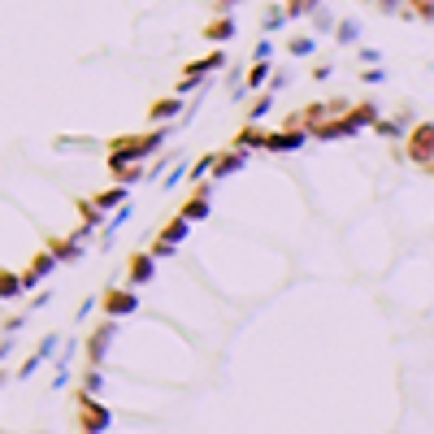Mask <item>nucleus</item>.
<instances>
[{
    "instance_id": "obj_1",
    "label": "nucleus",
    "mask_w": 434,
    "mask_h": 434,
    "mask_svg": "<svg viewBox=\"0 0 434 434\" xmlns=\"http://www.w3.org/2000/svg\"><path fill=\"white\" fill-rule=\"evenodd\" d=\"M430 148H434V126H430V122H417L413 135H408V148H404V152L417 161L421 170H430Z\"/></svg>"
},
{
    "instance_id": "obj_2",
    "label": "nucleus",
    "mask_w": 434,
    "mask_h": 434,
    "mask_svg": "<svg viewBox=\"0 0 434 434\" xmlns=\"http://www.w3.org/2000/svg\"><path fill=\"white\" fill-rule=\"evenodd\" d=\"M304 139H308V131L300 126V122H287V131H278V135H265V152H296V148H304Z\"/></svg>"
},
{
    "instance_id": "obj_3",
    "label": "nucleus",
    "mask_w": 434,
    "mask_h": 434,
    "mask_svg": "<svg viewBox=\"0 0 434 434\" xmlns=\"http://www.w3.org/2000/svg\"><path fill=\"white\" fill-rule=\"evenodd\" d=\"M135 291H122V287H113V291H104V300H100V308L108 313V317H126V313H135Z\"/></svg>"
},
{
    "instance_id": "obj_4",
    "label": "nucleus",
    "mask_w": 434,
    "mask_h": 434,
    "mask_svg": "<svg viewBox=\"0 0 434 434\" xmlns=\"http://www.w3.org/2000/svg\"><path fill=\"white\" fill-rule=\"evenodd\" d=\"M243 161H248V152H243V148L222 152V156H213V161H208V174H213V178H226V174H235V170L243 166Z\"/></svg>"
},
{
    "instance_id": "obj_5",
    "label": "nucleus",
    "mask_w": 434,
    "mask_h": 434,
    "mask_svg": "<svg viewBox=\"0 0 434 434\" xmlns=\"http://www.w3.org/2000/svg\"><path fill=\"white\" fill-rule=\"evenodd\" d=\"M79 400H83V404H79V425H83V430H108V425H113L100 404H87V395H79Z\"/></svg>"
},
{
    "instance_id": "obj_6",
    "label": "nucleus",
    "mask_w": 434,
    "mask_h": 434,
    "mask_svg": "<svg viewBox=\"0 0 434 434\" xmlns=\"http://www.w3.org/2000/svg\"><path fill=\"white\" fill-rule=\"evenodd\" d=\"M152 274H156V256H152V252H139V256H131V283H135V287H143Z\"/></svg>"
},
{
    "instance_id": "obj_7",
    "label": "nucleus",
    "mask_w": 434,
    "mask_h": 434,
    "mask_svg": "<svg viewBox=\"0 0 434 434\" xmlns=\"http://www.w3.org/2000/svg\"><path fill=\"white\" fill-rule=\"evenodd\" d=\"M183 108H187V104H183V96H174V100L152 104V108H148V118H152V122H170V118H178V113H183Z\"/></svg>"
},
{
    "instance_id": "obj_8",
    "label": "nucleus",
    "mask_w": 434,
    "mask_h": 434,
    "mask_svg": "<svg viewBox=\"0 0 434 434\" xmlns=\"http://www.w3.org/2000/svg\"><path fill=\"white\" fill-rule=\"evenodd\" d=\"M108 339H113V321H104L100 330L91 335V365H100V360H104V348H108Z\"/></svg>"
},
{
    "instance_id": "obj_9",
    "label": "nucleus",
    "mask_w": 434,
    "mask_h": 434,
    "mask_svg": "<svg viewBox=\"0 0 434 434\" xmlns=\"http://www.w3.org/2000/svg\"><path fill=\"white\" fill-rule=\"evenodd\" d=\"M348 118H352V126H356V131H360V126H373V122H378V104H369V100H365V104H356V108L348 104Z\"/></svg>"
},
{
    "instance_id": "obj_10",
    "label": "nucleus",
    "mask_w": 434,
    "mask_h": 434,
    "mask_svg": "<svg viewBox=\"0 0 434 434\" xmlns=\"http://www.w3.org/2000/svg\"><path fill=\"white\" fill-rule=\"evenodd\" d=\"M48 252H52V261H79V239H52L48 243Z\"/></svg>"
},
{
    "instance_id": "obj_11",
    "label": "nucleus",
    "mask_w": 434,
    "mask_h": 434,
    "mask_svg": "<svg viewBox=\"0 0 434 434\" xmlns=\"http://www.w3.org/2000/svg\"><path fill=\"white\" fill-rule=\"evenodd\" d=\"M231 35H235L231 14H226V18H213V22H208V31H204V39H213V44H222V39H231Z\"/></svg>"
},
{
    "instance_id": "obj_12",
    "label": "nucleus",
    "mask_w": 434,
    "mask_h": 434,
    "mask_svg": "<svg viewBox=\"0 0 434 434\" xmlns=\"http://www.w3.org/2000/svg\"><path fill=\"white\" fill-rule=\"evenodd\" d=\"M265 143V131H256V122H248L243 131H239V139H235V148H243V152H252V148H261Z\"/></svg>"
},
{
    "instance_id": "obj_13",
    "label": "nucleus",
    "mask_w": 434,
    "mask_h": 434,
    "mask_svg": "<svg viewBox=\"0 0 434 434\" xmlns=\"http://www.w3.org/2000/svg\"><path fill=\"white\" fill-rule=\"evenodd\" d=\"M269 83V61L265 57H252V70H248V87L256 91V87H265Z\"/></svg>"
},
{
    "instance_id": "obj_14",
    "label": "nucleus",
    "mask_w": 434,
    "mask_h": 434,
    "mask_svg": "<svg viewBox=\"0 0 434 434\" xmlns=\"http://www.w3.org/2000/svg\"><path fill=\"white\" fill-rule=\"evenodd\" d=\"M22 296V283L9 274V269H0V300H18Z\"/></svg>"
},
{
    "instance_id": "obj_15",
    "label": "nucleus",
    "mask_w": 434,
    "mask_h": 434,
    "mask_svg": "<svg viewBox=\"0 0 434 434\" xmlns=\"http://www.w3.org/2000/svg\"><path fill=\"white\" fill-rule=\"evenodd\" d=\"M183 217H187V222H200V217H208V196L187 200V204H183Z\"/></svg>"
},
{
    "instance_id": "obj_16",
    "label": "nucleus",
    "mask_w": 434,
    "mask_h": 434,
    "mask_svg": "<svg viewBox=\"0 0 434 434\" xmlns=\"http://www.w3.org/2000/svg\"><path fill=\"white\" fill-rule=\"evenodd\" d=\"M317 5H321V0H287V5H283V14H287V18H308Z\"/></svg>"
},
{
    "instance_id": "obj_17",
    "label": "nucleus",
    "mask_w": 434,
    "mask_h": 434,
    "mask_svg": "<svg viewBox=\"0 0 434 434\" xmlns=\"http://www.w3.org/2000/svg\"><path fill=\"white\" fill-rule=\"evenodd\" d=\"M187 226H191L187 217H178V222H170L166 231H161V239H166V243H183V239H187Z\"/></svg>"
},
{
    "instance_id": "obj_18",
    "label": "nucleus",
    "mask_w": 434,
    "mask_h": 434,
    "mask_svg": "<svg viewBox=\"0 0 434 434\" xmlns=\"http://www.w3.org/2000/svg\"><path fill=\"white\" fill-rule=\"evenodd\" d=\"M287 48H291V57H313V52H317V39H313V35H300V39H291Z\"/></svg>"
},
{
    "instance_id": "obj_19",
    "label": "nucleus",
    "mask_w": 434,
    "mask_h": 434,
    "mask_svg": "<svg viewBox=\"0 0 434 434\" xmlns=\"http://www.w3.org/2000/svg\"><path fill=\"white\" fill-rule=\"evenodd\" d=\"M122 200H126V191H122V187H113V191H104V196H96L91 204H96V208H113V204H122Z\"/></svg>"
},
{
    "instance_id": "obj_20",
    "label": "nucleus",
    "mask_w": 434,
    "mask_h": 434,
    "mask_svg": "<svg viewBox=\"0 0 434 434\" xmlns=\"http://www.w3.org/2000/svg\"><path fill=\"white\" fill-rule=\"evenodd\" d=\"M265 113H269V91H261V100H256V104L248 108V122H261Z\"/></svg>"
},
{
    "instance_id": "obj_21",
    "label": "nucleus",
    "mask_w": 434,
    "mask_h": 434,
    "mask_svg": "<svg viewBox=\"0 0 434 434\" xmlns=\"http://www.w3.org/2000/svg\"><path fill=\"white\" fill-rule=\"evenodd\" d=\"M339 44H356V22H339Z\"/></svg>"
},
{
    "instance_id": "obj_22",
    "label": "nucleus",
    "mask_w": 434,
    "mask_h": 434,
    "mask_svg": "<svg viewBox=\"0 0 434 434\" xmlns=\"http://www.w3.org/2000/svg\"><path fill=\"white\" fill-rule=\"evenodd\" d=\"M400 5H404V0H378V9H383V14H400Z\"/></svg>"
},
{
    "instance_id": "obj_23",
    "label": "nucleus",
    "mask_w": 434,
    "mask_h": 434,
    "mask_svg": "<svg viewBox=\"0 0 434 434\" xmlns=\"http://www.w3.org/2000/svg\"><path fill=\"white\" fill-rule=\"evenodd\" d=\"M269 52H274V44H269V39H261V44H256V52H252V57H265V61H269Z\"/></svg>"
},
{
    "instance_id": "obj_24",
    "label": "nucleus",
    "mask_w": 434,
    "mask_h": 434,
    "mask_svg": "<svg viewBox=\"0 0 434 434\" xmlns=\"http://www.w3.org/2000/svg\"><path fill=\"white\" fill-rule=\"evenodd\" d=\"M413 9H417L421 18H434V9H430V0H413Z\"/></svg>"
},
{
    "instance_id": "obj_25",
    "label": "nucleus",
    "mask_w": 434,
    "mask_h": 434,
    "mask_svg": "<svg viewBox=\"0 0 434 434\" xmlns=\"http://www.w3.org/2000/svg\"><path fill=\"white\" fill-rule=\"evenodd\" d=\"M239 0H217V14H226V9H235Z\"/></svg>"
},
{
    "instance_id": "obj_26",
    "label": "nucleus",
    "mask_w": 434,
    "mask_h": 434,
    "mask_svg": "<svg viewBox=\"0 0 434 434\" xmlns=\"http://www.w3.org/2000/svg\"><path fill=\"white\" fill-rule=\"evenodd\" d=\"M0 383H5V373H0Z\"/></svg>"
}]
</instances>
